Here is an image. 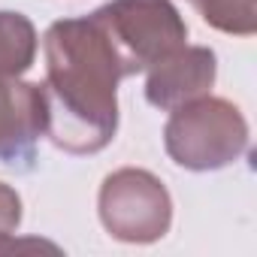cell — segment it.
Segmentation results:
<instances>
[{
  "mask_svg": "<svg viewBox=\"0 0 257 257\" xmlns=\"http://www.w3.org/2000/svg\"><path fill=\"white\" fill-rule=\"evenodd\" d=\"M46 79L40 82L46 106V137L67 155H97L118 131V82L127 70L91 16L61 19L43 37Z\"/></svg>",
  "mask_w": 257,
  "mask_h": 257,
  "instance_id": "cell-1",
  "label": "cell"
},
{
  "mask_svg": "<svg viewBox=\"0 0 257 257\" xmlns=\"http://www.w3.org/2000/svg\"><path fill=\"white\" fill-rule=\"evenodd\" d=\"M164 149L182 170H221L248 152V121L230 100L203 94L173 109L164 127Z\"/></svg>",
  "mask_w": 257,
  "mask_h": 257,
  "instance_id": "cell-2",
  "label": "cell"
},
{
  "mask_svg": "<svg viewBox=\"0 0 257 257\" xmlns=\"http://www.w3.org/2000/svg\"><path fill=\"white\" fill-rule=\"evenodd\" d=\"M127 76L152 70L188 40V25L170 0H109L94 10Z\"/></svg>",
  "mask_w": 257,
  "mask_h": 257,
  "instance_id": "cell-3",
  "label": "cell"
},
{
  "mask_svg": "<svg viewBox=\"0 0 257 257\" xmlns=\"http://www.w3.org/2000/svg\"><path fill=\"white\" fill-rule=\"evenodd\" d=\"M100 221L109 236L121 242L149 245L167 236L173 224V200L158 176L124 167L103 179L97 197Z\"/></svg>",
  "mask_w": 257,
  "mask_h": 257,
  "instance_id": "cell-4",
  "label": "cell"
},
{
  "mask_svg": "<svg viewBox=\"0 0 257 257\" xmlns=\"http://www.w3.org/2000/svg\"><path fill=\"white\" fill-rule=\"evenodd\" d=\"M46 137V106L40 82L0 79V164L31 170L37 143Z\"/></svg>",
  "mask_w": 257,
  "mask_h": 257,
  "instance_id": "cell-5",
  "label": "cell"
},
{
  "mask_svg": "<svg viewBox=\"0 0 257 257\" xmlns=\"http://www.w3.org/2000/svg\"><path fill=\"white\" fill-rule=\"evenodd\" d=\"M218 76V58L206 46H182L149 70L146 100L155 109L173 112L176 106L212 91Z\"/></svg>",
  "mask_w": 257,
  "mask_h": 257,
  "instance_id": "cell-6",
  "label": "cell"
},
{
  "mask_svg": "<svg viewBox=\"0 0 257 257\" xmlns=\"http://www.w3.org/2000/svg\"><path fill=\"white\" fill-rule=\"evenodd\" d=\"M37 58V28L22 13H0V79H16Z\"/></svg>",
  "mask_w": 257,
  "mask_h": 257,
  "instance_id": "cell-7",
  "label": "cell"
},
{
  "mask_svg": "<svg viewBox=\"0 0 257 257\" xmlns=\"http://www.w3.org/2000/svg\"><path fill=\"white\" fill-rule=\"evenodd\" d=\"M200 16L224 34L251 37L257 31V0H203Z\"/></svg>",
  "mask_w": 257,
  "mask_h": 257,
  "instance_id": "cell-8",
  "label": "cell"
},
{
  "mask_svg": "<svg viewBox=\"0 0 257 257\" xmlns=\"http://www.w3.org/2000/svg\"><path fill=\"white\" fill-rule=\"evenodd\" d=\"M19 224H22V197L16 194V188H10V185L0 182V251H16V248H22V245L58 251L52 242H40V239L19 242V236H16Z\"/></svg>",
  "mask_w": 257,
  "mask_h": 257,
  "instance_id": "cell-9",
  "label": "cell"
},
{
  "mask_svg": "<svg viewBox=\"0 0 257 257\" xmlns=\"http://www.w3.org/2000/svg\"><path fill=\"white\" fill-rule=\"evenodd\" d=\"M191 4H194V7H200V4H203V0H191Z\"/></svg>",
  "mask_w": 257,
  "mask_h": 257,
  "instance_id": "cell-10",
  "label": "cell"
}]
</instances>
